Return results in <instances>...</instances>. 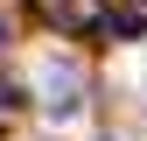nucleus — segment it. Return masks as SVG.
Returning a JSON list of instances; mask_svg holds the SVG:
<instances>
[{
    "mask_svg": "<svg viewBox=\"0 0 147 141\" xmlns=\"http://www.w3.org/2000/svg\"><path fill=\"white\" fill-rule=\"evenodd\" d=\"M0 42H7V28H0Z\"/></svg>",
    "mask_w": 147,
    "mask_h": 141,
    "instance_id": "nucleus-2",
    "label": "nucleus"
},
{
    "mask_svg": "<svg viewBox=\"0 0 147 141\" xmlns=\"http://www.w3.org/2000/svg\"><path fill=\"white\" fill-rule=\"evenodd\" d=\"M0 113H14V92H7V85H0Z\"/></svg>",
    "mask_w": 147,
    "mask_h": 141,
    "instance_id": "nucleus-1",
    "label": "nucleus"
}]
</instances>
